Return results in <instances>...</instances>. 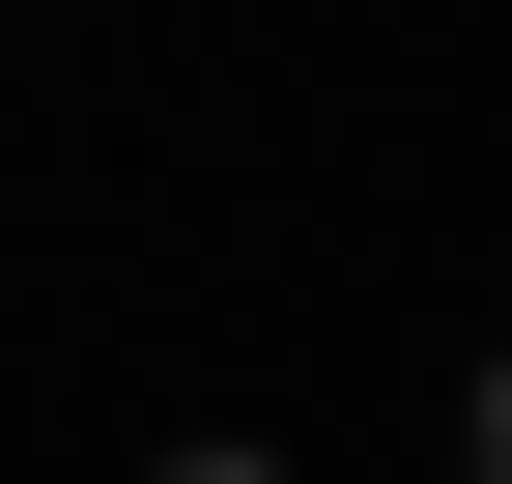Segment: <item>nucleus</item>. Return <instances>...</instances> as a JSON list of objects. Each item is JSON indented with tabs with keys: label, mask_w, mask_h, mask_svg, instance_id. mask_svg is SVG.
<instances>
[{
	"label": "nucleus",
	"mask_w": 512,
	"mask_h": 484,
	"mask_svg": "<svg viewBox=\"0 0 512 484\" xmlns=\"http://www.w3.org/2000/svg\"><path fill=\"white\" fill-rule=\"evenodd\" d=\"M456 456H484V484H512V342H484V399H456Z\"/></svg>",
	"instance_id": "f257e3e1"
},
{
	"label": "nucleus",
	"mask_w": 512,
	"mask_h": 484,
	"mask_svg": "<svg viewBox=\"0 0 512 484\" xmlns=\"http://www.w3.org/2000/svg\"><path fill=\"white\" fill-rule=\"evenodd\" d=\"M143 484H285V456H256V428H200V456H143Z\"/></svg>",
	"instance_id": "f03ea898"
}]
</instances>
